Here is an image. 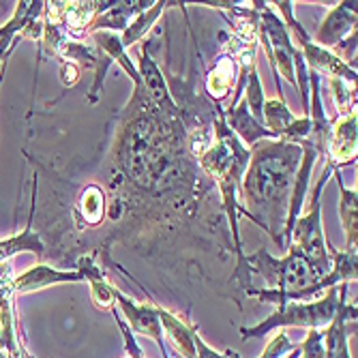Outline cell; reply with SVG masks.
<instances>
[{"instance_id":"9","label":"cell","mask_w":358,"mask_h":358,"mask_svg":"<svg viewBox=\"0 0 358 358\" xmlns=\"http://www.w3.org/2000/svg\"><path fill=\"white\" fill-rule=\"evenodd\" d=\"M227 127H230V131L238 134L243 138V142H247L249 146H255L259 144V140H277L264 124H259L245 101H238L234 108H227Z\"/></svg>"},{"instance_id":"22","label":"cell","mask_w":358,"mask_h":358,"mask_svg":"<svg viewBox=\"0 0 358 358\" xmlns=\"http://www.w3.org/2000/svg\"><path fill=\"white\" fill-rule=\"evenodd\" d=\"M7 58H9V54L0 58V80H3V71H5V67H7Z\"/></svg>"},{"instance_id":"4","label":"cell","mask_w":358,"mask_h":358,"mask_svg":"<svg viewBox=\"0 0 358 358\" xmlns=\"http://www.w3.org/2000/svg\"><path fill=\"white\" fill-rule=\"evenodd\" d=\"M337 309H339V289L329 287L327 296H324L322 301H315V303H296V301L281 303L277 313L266 317L262 324H257L255 329H243V337L245 339L247 337H262L277 327L317 329V327H324V324L333 322V317L337 315Z\"/></svg>"},{"instance_id":"14","label":"cell","mask_w":358,"mask_h":358,"mask_svg":"<svg viewBox=\"0 0 358 358\" xmlns=\"http://www.w3.org/2000/svg\"><path fill=\"white\" fill-rule=\"evenodd\" d=\"M236 71H238V64L232 60L223 56L215 67L208 71V80H206V88L213 96H217V99H223V96H227V92H230L234 80H236Z\"/></svg>"},{"instance_id":"3","label":"cell","mask_w":358,"mask_h":358,"mask_svg":"<svg viewBox=\"0 0 358 358\" xmlns=\"http://www.w3.org/2000/svg\"><path fill=\"white\" fill-rule=\"evenodd\" d=\"M333 172H335L333 166L324 170L320 182L315 185L313 200H311L307 215L299 217L289 232V247L301 251L311 262V266L320 273V277H329L333 271V255H331V249L327 245V238H324V230H322V191L327 187Z\"/></svg>"},{"instance_id":"6","label":"cell","mask_w":358,"mask_h":358,"mask_svg":"<svg viewBox=\"0 0 358 358\" xmlns=\"http://www.w3.org/2000/svg\"><path fill=\"white\" fill-rule=\"evenodd\" d=\"M275 5L283 11L289 30L294 32V37L299 39V43H301V48H303L305 67H309L307 71H311V73L322 71V73L331 76L333 80L337 78V80L356 84V71H354L352 67H348L345 62H341L333 52H329V50H324V48L315 45V43L309 39V35L301 28V24L294 20V13H292V3H275Z\"/></svg>"},{"instance_id":"13","label":"cell","mask_w":358,"mask_h":358,"mask_svg":"<svg viewBox=\"0 0 358 358\" xmlns=\"http://www.w3.org/2000/svg\"><path fill=\"white\" fill-rule=\"evenodd\" d=\"M262 122H266V129L277 140H283L292 124L296 122V116L287 110L281 99H268L262 108Z\"/></svg>"},{"instance_id":"18","label":"cell","mask_w":358,"mask_h":358,"mask_svg":"<svg viewBox=\"0 0 358 358\" xmlns=\"http://www.w3.org/2000/svg\"><path fill=\"white\" fill-rule=\"evenodd\" d=\"M103 210H106V195L99 187H88L82 198H80V217L84 223L88 225H96L103 219Z\"/></svg>"},{"instance_id":"2","label":"cell","mask_w":358,"mask_h":358,"mask_svg":"<svg viewBox=\"0 0 358 358\" xmlns=\"http://www.w3.org/2000/svg\"><path fill=\"white\" fill-rule=\"evenodd\" d=\"M245 262H249V271L259 273L268 281V285L275 287V292H283V294H296V292H303L324 279L294 247H287V255L279 259L273 257L266 249H259Z\"/></svg>"},{"instance_id":"17","label":"cell","mask_w":358,"mask_h":358,"mask_svg":"<svg viewBox=\"0 0 358 358\" xmlns=\"http://www.w3.org/2000/svg\"><path fill=\"white\" fill-rule=\"evenodd\" d=\"M20 251H35L39 257L43 255V245H41L39 236L32 232L30 223H28V227L22 234H17L13 238H7V241H0V262H5L7 257L15 255Z\"/></svg>"},{"instance_id":"10","label":"cell","mask_w":358,"mask_h":358,"mask_svg":"<svg viewBox=\"0 0 358 358\" xmlns=\"http://www.w3.org/2000/svg\"><path fill=\"white\" fill-rule=\"evenodd\" d=\"M82 273H62V271H54L45 264H37L35 268L26 271L24 275H20L13 281V289L24 294V292H35L39 287L45 285H54V283H67V281H82Z\"/></svg>"},{"instance_id":"11","label":"cell","mask_w":358,"mask_h":358,"mask_svg":"<svg viewBox=\"0 0 358 358\" xmlns=\"http://www.w3.org/2000/svg\"><path fill=\"white\" fill-rule=\"evenodd\" d=\"M138 73H140V80L146 84L152 101H157L161 108L174 110V103L170 101V92H168L166 80H164V76H161V71L157 69L155 60L146 54V48H142V54H140V71Z\"/></svg>"},{"instance_id":"5","label":"cell","mask_w":358,"mask_h":358,"mask_svg":"<svg viewBox=\"0 0 358 358\" xmlns=\"http://www.w3.org/2000/svg\"><path fill=\"white\" fill-rule=\"evenodd\" d=\"M255 11H259L257 30L262 37L264 50L271 58L273 69H277L281 76H285L292 84H296V58L301 52L292 45L287 26L266 7V3H253Z\"/></svg>"},{"instance_id":"15","label":"cell","mask_w":358,"mask_h":358,"mask_svg":"<svg viewBox=\"0 0 358 358\" xmlns=\"http://www.w3.org/2000/svg\"><path fill=\"white\" fill-rule=\"evenodd\" d=\"M337 182L341 189V202L339 213L345 227V251H356V189H345L341 182V174L337 172Z\"/></svg>"},{"instance_id":"16","label":"cell","mask_w":358,"mask_h":358,"mask_svg":"<svg viewBox=\"0 0 358 358\" xmlns=\"http://www.w3.org/2000/svg\"><path fill=\"white\" fill-rule=\"evenodd\" d=\"M170 3H152V7H148L146 11H142L136 22H131V26H127L124 32H122V37H120V43L122 48L127 50L129 45H134L136 41L144 39V35L148 32V28L155 24V20L164 13V9L168 7Z\"/></svg>"},{"instance_id":"7","label":"cell","mask_w":358,"mask_h":358,"mask_svg":"<svg viewBox=\"0 0 358 358\" xmlns=\"http://www.w3.org/2000/svg\"><path fill=\"white\" fill-rule=\"evenodd\" d=\"M324 152L329 155V166L333 168L356 161V112L331 122V134Z\"/></svg>"},{"instance_id":"12","label":"cell","mask_w":358,"mask_h":358,"mask_svg":"<svg viewBox=\"0 0 358 358\" xmlns=\"http://www.w3.org/2000/svg\"><path fill=\"white\" fill-rule=\"evenodd\" d=\"M116 301L122 305V309H124V313H127L129 322H131V327H134L136 331H140V333H144V335L155 337L161 345H164V341H161L159 311H152V309H148L146 305L138 307V305H134V303H129V301L124 299V294H120L118 289H116Z\"/></svg>"},{"instance_id":"19","label":"cell","mask_w":358,"mask_h":358,"mask_svg":"<svg viewBox=\"0 0 358 358\" xmlns=\"http://www.w3.org/2000/svg\"><path fill=\"white\" fill-rule=\"evenodd\" d=\"M245 94H247V108L251 112V116L262 124V108H264V90H262V84H259V76H257V69H255V62L249 67L247 71V80H245Z\"/></svg>"},{"instance_id":"20","label":"cell","mask_w":358,"mask_h":358,"mask_svg":"<svg viewBox=\"0 0 358 358\" xmlns=\"http://www.w3.org/2000/svg\"><path fill=\"white\" fill-rule=\"evenodd\" d=\"M301 350L303 358H327V343L322 341V335L317 331H309Z\"/></svg>"},{"instance_id":"1","label":"cell","mask_w":358,"mask_h":358,"mask_svg":"<svg viewBox=\"0 0 358 358\" xmlns=\"http://www.w3.org/2000/svg\"><path fill=\"white\" fill-rule=\"evenodd\" d=\"M303 159V146L281 140L255 144L249 150V168L243 182V200L251 208L249 217L283 247L279 230H283L285 206Z\"/></svg>"},{"instance_id":"8","label":"cell","mask_w":358,"mask_h":358,"mask_svg":"<svg viewBox=\"0 0 358 358\" xmlns=\"http://www.w3.org/2000/svg\"><path fill=\"white\" fill-rule=\"evenodd\" d=\"M352 32H356V3H341L339 7L331 9L327 20L322 22L313 43L324 50L335 48Z\"/></svg>"},{"instance_id":"21","label":"cell","mask_w":358,"mask_h":358,"mask_svg":"<svg viewBox=\"0 0 358 358\" xmlns=\"http://www.w3.org/2000/svg\"><path fill=\"white\" fill-rule=\"evenodd\" d=\"M80 71H82V67H78L76 62H64V64H62V69H60V80H62V84L67 86V88H71V86L78 82Z\"/></svg>"},{"instance_id":"23","label":"cell","mask_w":358,"mask_h":358,"mask_svg":"<svg viewBox=\"0 0 358 358\" xmlns=\"http://www.w3.org/2000/svg\"><path fill=\"white\" fill-rule=\"evenodd\" d=\"M0 35H3V30H0Z\"/></svg>"}]
</instances>
